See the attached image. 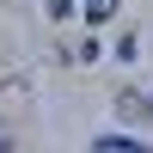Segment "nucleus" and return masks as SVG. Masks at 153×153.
I'll use <instances>...</instances> for the list:
<instances>
[{"label": "nucleus", "instance_id": "nucleus-2", "mask_svg": "<svg viewBox=\"0 0 153 153\" xmlns=\"http://www.w3.org/2000/svg\"><path fill=\"white\" fill-rule=\"evenodd\" d=\"M117 12V0H86V19H110Z\"/></svg>", "mask_w": 153, "mask_h": 153}, {"label": "nucleus", "instance_id": "nucleus-3", "mask_svg": "<svg viewBox=\"0 0 153 153\" xmlns=\"http://www.w3.org/2000/svg\"><path fill=\"white\" fill-rule=\"evenodd\" d=\"M49 12H55V19H68V12H74V0H49Z\"/></svg>", "mask_w": 153, "mask_h": 153}, {"label": "nucleus", "instance_id": "nucleus-1", "mask_svg": "<svg viewBox=\"0 0 153 153\" xmlns=\"http://www.w3.org/2000/svg\"><path fill=\"white\" fill-rule=\"evenodd\" d=\"M92 153H147V147L135 141V135H98V141H92Z\"/></svg>", "mask_w": 153, "mask_h": 153}, {"label": "nucleus", "instance_id": "nucleus-4", "mask_svg": "<svg viewBox=\"0 0 153 153\" xmlns=\"http://www.w3.org/2000/svg\"><path fill=\"white\" fill-rule=\"evenodd\" d=\"M0 153H12V135H6V123H0Z\"/></svg>", "mask_w": 153, "mask_h": 153}]
</instances>
